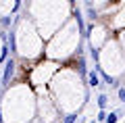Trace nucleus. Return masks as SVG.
Instances as JSON below:
<instances>
[{"label": "nucleus", "mask_w": 125, "mask_h": 123, "mask_svg": "<svg viewBox=\"0 0 125 123\" xmlns=\"http://www.w3.org/2000/svg\"><path fill=\"white\" fill-rule=\"evenodd\" d=\"M19 9H21V2H15V6H13V13H17Z\"/></svg>", "instance_id": "9"}, {"label": "nucleus", "mask_w": 125, "mask_h": 123, "mask_svg": "<svg viewBox=\"0 0 125 123\" xmlns=\"http://www.w3.org/2000/svg\"><path fill=\"white\" fill-rule=\"evenodd\" d=\"M77 121V115H65L62 117V123H75Z\"/></svg>", "instance_id": "6"}, {"label": "nucleus", "mask_w": 125, "mask_h": 123, "mask_svg": "<svg viewBox=\"0 0 125 123\" xmlns=\"http://www.w3.org/2000/svg\"><path fill=\"white\" fill-rule=\"evenodd\" d=\"M15 67H17V63H15L13 58H9L6 65H4V73H2V86L10 84V77H13V73H15Z\"/></svg>", "instance_id": "1"}, {"label": "nucleus", "mask_w": 125, "mask_h": 123, "mask_svg": "<svg viewBox=\"0 0 125 123\" xmlns=\"http://www.w3.org/2000/svg\"><path fill=\"white\" fill-rule=\"evenodd\" d=\"M117 121H119V115H117V111L108 113V119H106V123H117Z\"/></svg>", "instance_id": "5"}, {"label": "nucleus", "mask_w": 125, "mask_h": 123, "mask_svg": "<svg viewBox=\"0 0 125 123\" xmlns=\"http://www.w3.org/2000/svg\"><path fill=\"white\" fill-rule=\"evenodd\" d=\"M117 96H119L121 102H125V86H121V88L117 90Z\"/></svg>", "instance_id": "7"}, {"label": "nucleus", "mask_w": 125, "mask_h": 123, "mask_svg": "<svg viewBox=\"0 0 125 123\" xmlns=\"http://www.w3.org/2000/svg\"><path fill=\"white\" fill-rule=\"evenodd\" d=\"M88 86H90V88H98V86H100V73H98V69H92L88 73Z\"/></svg>", "instance_id": "2"}, {"label": "nucleus", "mask_w": 125, "mask_h": 123, "mask_svg": "<svg viewBox=\"0 0 125 123\" xmlns=\"http://www.w3.org/2000/svg\"><path fill=\"white\" fill-rule=\"evenodd\" d=\"M0 23H2L4 27H9L10 23H13V19H10V15H6V17H2V19H0Z\"/></svg>", "instance_id": "8"}, {"label": "nucleus", "mask_w": 125, "mask_h": 123, "mask_svg": "<svg viewBox=\"0 0 125 123\" xmlns=\"http://www.w3.org/2000/svg\"><path fill=\"white\" fill-rule=\"evenodd\" d=\"M96 102H98V109H100V111H106V106H108V96L102 92L98 98H96Z\"/></svg>", "instance_id": "3"}, {"label": "nucleus", "mask_w": 125, "mask_h": 123, "mask_svg": "<svg viewBox=\"0 0 125 123\" xmlns=\"http://www.w3.org/2000/svg\"><path fill=\"white\" fill-rule=\"evenodd\" d=\"M106 119H108V113H106V111H98L96 121H98V123H106Z\"/></svg>", "instance_id": "4"}]
</instances>
